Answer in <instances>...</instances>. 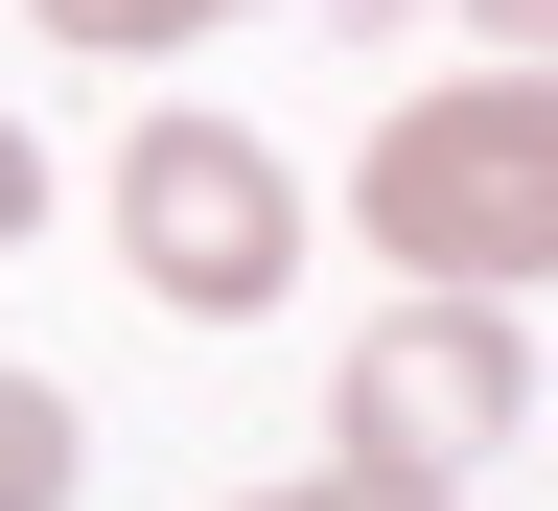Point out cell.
Wrapping results in <instances>:
<instances>
[{
  "mask_svg": "<svg viewBox=\"0 0 558 511\" xmlns=\"http://www.w3.org/2000/svg\"><path fill=\"white\" fill-rule=\"evenodd\" d=\"M373 256H418V303H512L558 256V70H442L373 117Z\"/></svg>",
  "mask_w": 558,
  "mask_h": 511,
  "instance_id": "6da1fadb",
  "label": "cell"
},
{
  "mask_svg": "<svg viewBox=\"0 0 558 511\" xmlns=\"http://www.w3.org/2000/svg\"><path fill=\"white\" fill-rule=\"evenodd\" d=\"M279 256H303V186H279L256 117H140V139H117V279H140V303L256 326Z\"/></svg>",
  "mask_w": 558,
  "mask_h": 511,
  "instance_id": "7a4b0ae2",
  "label": "cell"
},
{
  "mask_svg": "<svg viewBox=\"0 0 558 511\" xmlns=\"http://www.w3.org/2000/svg\"><path fill=\"white\" fill-rule=\"evenodd\" d=\"M512 418H535L512 303H396V326H349V373H326V442L349 465H418V488H465Z\"/></svg>",
  "mask_w": 558,
  "mask_h": 511,
  "instance_id": "3957f363",
  "label": "cell"
},
{
  "mask_svg": "<svg viewBox=\"0 0 558 511\" xmlns=\"http://www.w3.org/2000/svg\"><path fill=\"white\" fill-rule=\"evenodd\" d=\"M70 465H94V418H70L47 373H0V511H70Z\"/></svg>",
  "mask_w": 558,
  "mask_h": 511,
  "instance_id": "277c9868",
  "label": "cell"
},
{
  "mask_svg": "<svg viewBox=\"0 0 558 511\" xmlns=\"http://www.w3.org/2000/svg\"><path fill=\"white\" fill-rule=\"evenodd\" d=\"M70 47H186V24H256V0H47Z\"/></svg>",
  "mask_w": 558,
  "mask_h": 511,
  "instance_id": "5b68a950",
  "label": "cell"
},
{
  "mask_svg": "<svg viewBox=\"0 0 558 511\" xmlns=\"http://www.w3.org/2000/svg\"><path fill=\"white\" fill-rule=\"evenodd\" d=\"M256 511H465V488H418V465H303V488H256Z\"/></svg>",
  "mask_w": 558,
  "mask_h": 511,
  "instance_id": "8992f818",
  "label": "cell"
},
{
  "mask_svg": "<svg viewBox=\"0 0 558 511\" xmlns=\"http://www.w3.org/2000/svg\"><path fill=\"white\" fill-rule=\"evenodd\" d=\"M47 233V163H24V117H0V256H24Z\"/></svg>",
  "mask_w": 558,
  "mask_h": 511,
  "instance_id": "52a82bcc",
  "label": "cell"
},
{
  "mask_svg": "<svg viewBox=\"0 0 558 511\" xmlns=\"http://www.w3.org/2000/svg\"><path fill=\"white\" fill-rule=\"evenodd\" d=\"M465 24H488V47H558V0H465Z\"/></svg>",
  "mask_w": 558,
  "mask_h": 511,
  "instance_id": "ba28073f",
  "label": "cell"
}]
</instances>
